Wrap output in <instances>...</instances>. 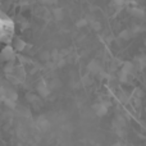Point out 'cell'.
<instances>
[{
	"label": "cell",
	"mask_w": 146,
	"mask_h": 146,
	"mask_svg": "<svg viewBox=\"0 0 146 146\" xmlns=\"http://www.w3.org/2000/svg\"><path fill=\"white\" fill-rule=\"evenodd\" d=\"M118 98L122 103H127V101H128V96H127L126 92H123V91H119L118 92Z\"/></svg>",
	"instance_id": "7c38bea8"
},
{
	"label": "cell",
	"mask_w": 146,
	"mask_h": 146,
	"mask_svg": "<svg viewBox=\"0 0 146 146\" xmlns=\"http://www.w3.org/2000/svg\"><path fill=\"white\" fill-rule=\"evenodd\" d=\"M113 124H114V128H126V124H127V122H126V118L124 117H122V115H118L115 119H114V122H113Z\"/></svg>",
	"instance_id": "3957f363"
},
{
	"label": "cell",
	"mask_w": 146,
	"mask_h": 146,
	"mask_svg": "<svg viewBox=\"0 0 146 146\" xmlns=\"http://www.w3.org/2000/svg\"><path fill=\"white\" fill-rule=\"evenodd\" d=\"M133 96L142 99V98H144V90H142V88H136V90H135V92H133Z\"/></svg>",
	"instance_id": "5bb4252c"
},
{
	"label": "cell",
	"mask_w": 146,
	"mask_h": 146,
	"mask_svg": "<svg viewBox=\"0 0 146 146\" xmlns=\"http://www.w3.org/2000/svg\"><path fill=\"white\" fill-rule=\"evenodd\" d=\"M141 100H142V99H140V98H136V96H133V104H135V106H137V108H139V106L141 105Z\"/></svg>",
	"instance_id": "ac0fdd59"
},
{
	"label": "cell",
	"mask_w": 146,
	"mask_h": 146,
	"mask_svg": "<svg viewBox=\"0 0 146 146\" xmlns=\"http://www.w3.org/2000/svg\"><path fill=\"white\" fill-rule=\"evenodd\" d=\"M131 36H132L131 30H124L119 33V37H121L122 40H128V38H131Z\"/></svg>",
	"instance_id": "9c48e42d"
},
{
	"label": "cell",
	"mask_w": 146,
	"mask_h": 146,
	"mask_svg": "<svg viewBox=\"0 0 146 146\" xmlns=\"http://www.w3.org/2000/svg\"><path fill=\"white\" fill-rule=\"evenodd\" d=\"M145 111H146V106H145Z\"/></svg>",
	"instance_id": "ffe728a7"
},
{
	"label": "cell",
	"mask_w": 146,
	"mask_h": 146,
	"mask_svg": "<svg viewBox=\"0 0 146 146\" xmlns=\"http://www.w3.org/2000/svg\"><path fill=\"white\" fill-rule=\"evenodd\" d=\"M118 67H119L118 62L114 60V62H111V63H110V67H109V69H110V72H115L117 69H118Z\"/></svg>",
	"instance_id": "2e32d148"
},
{
	"label": "cell",
	"mask_w": 146,
	"mask_h": 146,
	"mask_svg": "<svg viewBox=\"0 0 146 146\" xmlns=\"http://www.w3.org/2000/svg\"><path fill=\"white\" fill-rule=\"evenodd\" d=\"M108 106H109V103H100V104H95L92 106L94 110H95L96 115L98 117H104L106 113H108Z\"/></svg>",
	"instance_id": "6da1fadb"
},
{
	"label": "cell",
	"mask_w": 146,
	"mask_h": 146,
	"mask_svg": "<svg viewBox=\"0 0 146 146\" xmlns=\"http://www.w3.org/2000/svg\"><path fill=\"white\" fill-rule=\"evenodd\" d=\"M38 92L41 94L42 96H46L49 94V87L46 86V83H40V86H38Z\"/></svg>",
	"instance_id": "52a82bcc"
},
{
	"label": "cell",
	"mask_w": 146,
	"mask_h": 146,
	"mask_svg": "<svg viewBox=\"0 0 146 146\" xmlns=\"http://www.w3.org/2000/svg\"><path fill=\"white\" fill-rule=\"evenodd\" d=\"M90 25H91V27H92V30H95V31H100L101 30V23L99 22V21H96V19L91 21Z\"/></svg>",
	"instance_id": "8fae6325"
},
{
	"label": "cell",
	"mask_w": 146,
	"mask_h": 146,
	"mask_svg": "<svg viewBox=\"0 0 146 146\" xmlns=\"http://www.w3.org/2000/svg\"><path fill=\"white\" fill-rule=\"evenodd\" d=\"M87 71L90 73H92V74H98V73L101 71V67L96 60H91L90 63L87 64Z\"/></svg>",
	"instance_id": "7a4b0ae2"
},
{
	"label": "cell",
	"mask_w": 146,
	"mask_h": 146,
	"mask_svg": "<svg viewBox=\"0 0 146 146\" xmlns=\"http://www.w3.org/2000/svg\"><path fill=\"white\" fill-rule=\"evenodd\" d=\"M17 48L18 49H23L25 48V42L22 40H17Z\"/></svg>",
	"instance_id": "d6986e66"
},
{
	"label": "cell",
	"mask_w": 146,
	"mask_h": 146,
	"mask_svg": "<svg viewBox=\"0 0 146 146\" xmlns=\"http://www.w3.org/2000/svg\"><path fill=\"white\" fill-rule=\"evenodd\" d=\"M145 122H146V121H145Z\"/></svg>",
	"instance_id": "44dd1931"
},
{
	"label": "cell",
	"mask_w": 146,
	"mask_h": 146,
	"mask_svg": "<svg viewBox=\"0 0 146 146\" xmlns=\"http://www.w3.org/2000/svg\"><path fill=\"white\" fill-rule=\"evenodd\" d=\"M87 25H88V21L86 19V18L77 21V23H76V26H77L78 28H82V27H85V26H87Z\"/></svg>",
	"instance_id": "4fadbf2b"
},
{
	"label": "cell",
	"mask_w": 146,
	"mask_h": 146,
	"mask_svg": "<svg viewBox=\"0 0 146 146\" xmlns=\"http://www.w3.org/2000/svg\"><path fill=\"white\" fill-rule=\"evenodd\" d=\"M113 1L118 8H122L124 5V3H126V0H113Z\"/></svg>",
	"instance_id": "e0dca14e"
},
{
	"label": "cell",
	"mask_w": 146,
	"mask_h": 146,
	"mask_svg": "<svg viewBox=\"0 0 146 146\" xmlns=\"http://www.w3.org/2000/svg\"><path fill=\"white\" fill-rule=\"evenodd\" d=\"M137 63L140 64V67L141 68H146V55H144V54H141V55H139L136 58Z\"/></svg>",
	"instance_id": "ba28073f"
},
{
	"label": "cell",
	"mask_w": 146,
	"mask_h": 146,
	"mask_svg": "<svg viewBox=\"0 0 146 146\" xmlns=\"http://www.w3.org/2000/svg\"><path fill=\"white\" fill-rule=\"evenodd\" d=\"M54 17H55L56 21H62L64 17V13H63V9H60V8H58V9L54 10Z\"/></svg>",
	"instance_id": "30bf717a"
},
{
	"label": "cell",
	"mask_w": 146,
	"mask_h": 146,
	"mask_svg": "<svg viewBox=\"0 0 146 146\" xmlns=\"http://www.w3.org/2000/svg\"><path fill=\"white\" fill-rule=\"evenodd\" d=\"M133 69H135V64L132 63V62H126V63H123L121 71L124 72V73H128V74H131V73L133 72Z\"/></svg>",
	"instance_id": "5b68a950"
},
{
	"label": "cell",
	"mask_w": 146,
	"mask_h": 146,
	"mask_svg": "<svg viewBox=\"0 0 146 146\" xmlns=\"http://www.w3.org/2000/svg\"><path fill=\"white\" fill-rule=\"evenodd\" d=\"M129 13H131L133 17H137V18H144L145 17V12L141 9V8H137V7L129 8Z\"/></svg>",
	"instance_id": "277c9868"
},
{
	"label": "cell",
	"mask_w": 146,
	"mask_h": 146,
	"mask_svg": "<svg viewBox=\"0 0 146 146\" xmlns=\"http://www.w3.org/2000/svg\"><path fill=\"white\" fill-rule=\"evenodd\" d=\"M82 83H83V85H86V86H88V85H91V83H92V80H91V77L88 74H86L85 77L82 78Z\"/></svg>",
	"instance_id": "9a60e30c"
},
{
	"label": "cell",
	"mask_w": 146,
	"mask_h": 146,
	"mask_svg": "<svg viewBox=\"0 0 146 146\" xmlns=\"http://www.w3.org/2000/svg\"><path fill=\"white\" fill-rule=\"evenodd\" d=\"M129 76L131 74H128V73H124V72H119V74H118V80L121 81V82H123V83H127L129 81Z\"/></svg>",
	"instance_id": "8992f818"
}]
</instances>
